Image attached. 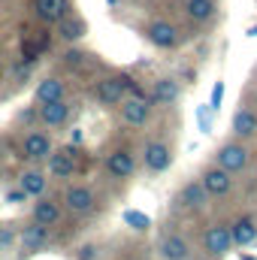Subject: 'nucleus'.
Returning a JSON list of instances; mask_svg holds the SVG:
<instances>
[{
    "instance_id": "nucleus-5",
    "label": "nucleus",
    "mask_w": 257,
    "mask_h": 260,
    "mask_svg": "<svg viewBox=\"0 0 257 260\" xmlns=\"http://www.w3.org/2000/svg\"><path fill=\"white\" fill-rule=\"evenodd\" d=\"M34 9H37V15H40L43 21L58 24L61 18H67L70 3H67V0H37V3H34Z\"/></svg>"
},
{
    "instance_id": "nucleus-2",
    "label": "nucleus",
    "mask_w": 257,
    "mask_h": 260,
    "mask_svg": "<svg viewBox=\"0 0 257 260\" xmlns=\"http://www.w3.org/2000/svg\"><path fill=\"white\" fill-rule=\"evenodd\" d=\"M124 91H127V79H103L97 85V100L106 106H115V103H121Z\"/></svg>"
},
{
    "instance_id": "nucleus-19",
    "label": "nucleus",
    "mask_w": 257,
    "mask_h": 260,
    "mask_svg": "<svg viewBox=\"0 0 257 260\" xmlns=\"http://www.w3.org/2000/svg\"><path fill=\"white\" fill-rule=\"evenodd\" d=\"M160 254L167 260H185L188 257V245H185V239H179V236H167V239L160 242Z\"/></svg>"
},
{
    "instance_id": "nucleus-23",
    "label": "nucleus",
    "mask_w": 257,
    "mask_h": 260,
    "mask_svg": "<svg viewBox=\"0 0 257 260\" xmlns=\"http://www.w3.org/2000/svg\"><path fill=\"white\" fill-rule=\"evenodd\" d=\"M58 24H61V37L64 40H79L85 34V21H79V18H61Z\"/></svg>"
},
{
    "instance_id": "nucleus-17",
    "label": "nucleus",
    "mask_w": 257,
    "mask_h": 260,
    "mask_svg": "<svg viewBox=\"0 0 257 260\" xmlns=\"http://www.w3.org/2000/svg\"><path fill=\"white\" fill-rule=\"evenodd\" d=\"M230 236H233V242L236 245H251L257 239V227L251 218H242V221H236L233 224V230H230Z\"/></svg>"
},
{
    "instance_id": "nucleus-24",
    "label": "nucleus",
    "mask_w": 257,
    "mask_h": 260,
    "mask_svg": "<svg viewBox=\"0 0 257 260\" xmlns=\"http://www.w3.org/2000/svg\"><path fill=\"white\" fill-rule=\"evenodd\" d=\"M182 203L185 206H203L206 203V188L203 185H185V191H182Z\"/></svg>"
},
{
    "instance_id": "nucleus-18",
    "label": "nucleus",
    "mask_w": 257,
    "mask_h": 260,
    "mask_svg": "<svg viewBox=\"0 0 257 260\" xmlns=\"http://www.w3.org/2000/svg\"><path fill=\"white\" fill-rule=\"evenodd\" d=\"M21 191L27 197H40L46 191V176L40 173V170H27V173H21Z\"/></svg>"
},
{
    "instance_id": "nucleus-10",
    "label": "nucleus",
    "mask_w": 257,
    "mask_h": 260,
    "mask_svg": "<svg viewBox=\"0 0 257 260\" xmlns=\"http://www.w3.org/2000/svg\"><path fill=\"white\" fill-rule=\"evenodd\" d=\"M37 103L43 106V103H52V100H64V82L61 79H43L40 85H37Z\"/></svg>"
},
{
    "instance_id": "nucleus-27",
    "label": "nucleus",
    "mask_w": 257,
    "mask_h": 260,
    "mask_svg": "<svg viewBox=\"0 0 257 260\" xmlns=\"http://www.w3.org/2000/svg\"><path fill=\"white\" fill-rule=\"evenodd\" d=\"M24 191H21V188H18V191H9V194H6V203H21V200H24Z\"/></svg>"
},
{
    "instance_id": "nucleus-20",
    "label": "nucleus",
    "mask_w": 257,
    "mask_h": 260,
    "mask_svg": "<svg viewBox=\"0 0 257 260\" xmlns=\"http://www.w3.org/2000/svg\"><path fill=\"white\" fill-rule=\"evenodd\" d=\"M176 97H179V85H176L173 79H160V82L154 85V94H151L154 103H173Z\"/></svg>"
},
{
    "instance_id": "nucleus-7",
    "label": "nucleus",
    "mask_w": 257,
    "mask_h": 260,
    "mask_svg": "<svg viewBox=\"0 0 257 260\" xmlns=\"http://www.w3.org/2000/svg\"><path fill=\"white\" fill-rule=\"evenodd\" d=\"M40 118H43L49 127H61L67 118H70V106H67L64 100H52V103H43V109H40Z\"/></svg>"
},
{
    "instance_id": "nucleus-14",
    "label": "nucleus",
    "mask_w": 257,
    "mask_h": 260,
    "mask_svg": "<svg viewBox=\"0 0 257 260\" xmlns=\"http://www.w3.org/2000/svg\"><path fill=\"white\" fill-rule=\"evenodd\" d=\"M148 40H151L154 46H160V49H170V46H176V30H173V24H167V21H154V24L148 27Z\"/></svg>"
},
{
    "instance_id": "nucleus-22",
    "label": "nucleus",
    "mask_w": 257,
    "mask_h": 260,
    "mask_svg": "<svg viewBox=\"0 0 257 260\" xmlns=\"http://www.w3.org/2000/svg\"><path fill=\"white\" fill-rule=\"evenodd\" d=\"M212 9H215L212 0H191V3H188V15H191L194 21H206V18L212 15Z\"/></svg>"
},
{
    "instance_id": "nucleus-6",
    "label": "nucleus",
    "mask_w": 257,
    "mask_h": 260,
    "mask_svg": "<svg viewBox=\"0 0 257 260\" xmlns=\"http://www.w3.org/2000/svg\"><path fill=\"white\" fill-rule=\"evenodd\" d=\"M218 164H221L227 173H236V170H242V167L248 164V151H245L242 145H224L221 154H218Z\"/></svg>"
},
{
    "instance_id": "nucleus-8",
    "label": "nucleus",
    "mask_w": 257,
    "mask_h": 260,
    "mask_svg": "<svg viewBox=\"0 0 257 260\" xmlns=\"http://www.w3.org/2000/svg\"><path fill=\"white\" fill-rule=\"evenodd\" d=\"M200 185L206 188V194H227V191H230V173H227L224 167H221V170H209Z\"/></svg>"
},
{
    "instance_id": "nucleus-25",
    "label": "nucleus",
    "mask_w": 257,
    "mask_h": 260,
    "mask_svg": "<svg viewBox=\"0 0 257 260\" xmlns=\"http://www.w3.org/2000/svg\"><path fill=\"white\" fill-rule=\"evenodd\" d=\"M124 221L133 224L136 230H145V227H148V218H145V215H139V212H127V215H124Z\"/></svg>"
},
{
    "instance_id": "nucleus-11",
    "label": "nucleus",
    "mask_w": 257,
    "mask_h": 260,
    "mask_svg": "<svg viewBox=\"0 0 257 260\" xmlns=\"http://www.w3.org/2000/svg\"><path fill=\"white\" fill-rule=\"evenodd\" d=\"M145 167L154 170V173L167 170V167H170V148H167L164 142H151V145L145 148Z\"/></svg>"
},
{
    "instance_id": "nucleus-3",
    "label": "nucleus",
    "mask_w": 257,
    "mask_h": 260,
    "mask_svg": "<svg viewBox=\"0 0 257 260\" xmlns=\"http://www.w3.org/2000/svg\"><path fill=\"white\" fill-rule=\"evenodd\" d=\"M46 239H49V227L46 224H30V227H24L21 230V248H24V254H37L43 245H46Z\"/></svg>"
},
{
    "instance_id": "nucleus-16",
    "label": "nucleus",
    "mask_w": 257,
    "mask_h": 260,
    "mask_svg": "<svg viewBox=\"0 0 257 260\" xmlns=\"http://www.w3.org/2000/svg\"><path fill=\"white\" fill-rule=\"evenodd\" d=\"M67 206H70L73 212H91L94 194H91L88 188H70V191H67Z\"/></svg>"
},
{
    "instance_id": "nucleus-21",
    "label": "nucleus",
    "mask_w": 257,
    "mask_h": 260,
    "mask_svg": "<svg viewBox=\"0 0 257 260\" xmlns=\"http://www.w3.org/2000/svg\"><path fill=\"white\" fill-rule=\"evenodd\" d=\"M233 130H236L239 136H251V133L257 130V115L248 112V109H239L236 118H233Z\"/></svg>"
},
{
    "instance_id": "nucleus-13",
    "label": "nucleus",
    "mask_w": 257,
    "mask_h": 260,
    "mask_svg": "<svg viewBox=\"0 0 257 260\" xmlns=\"http://www.w3.org/2000/svg\"><path fill=\"white\" fill-rule=\"evenodd\" d=\"M73 148H64V151H58V154H49L52 160H49V170H52V176H58V179H67V176H73V170H76V164H73Z\"/></svg>"
},
{
    "instance_id": "nucleus-26",
    "label": "nucleus",
    "mask_w": 257,
    "mask_h": 260,
    "mask_svg": "<svg viewBox=\"0 0 257 260\" xmlns=\"http://www.w3.org/2000/svg\"><path fill=\"white\" fill-rule=\"evenodd\" d=\"M221 100H224V82H218V85L212 88V109H218Z\"/></svg>"
},
{
    "instance_id": "nucleus-29",
    "label": "nucleus",
    "mask_w": 257,
    "mask_h": 260,
    "mask_svg": "<svg viewBox=\"0 0 257 260\" xmlns=\"http://www.w3.org/2000/svg\"><path fill=\"white\" fill-rule=\"evenodd\" d=\"M0 157H3V148H0Z\"/></svg>"
},
{
    "instance_id": "nucleus-1",
    "label": "nucleus",
    "mask_w": 257,
    "mask_h": 260,
    "mask_svg": "<svg viewBox=\"0 0 257 260\" xmlns=\"http://www.w3.org/2000/svg\"><path fill=\"white\" fill-rule=\"evenodd\" d=\"M52 154V139L46 136V133H27L24 136V142H21V157H27V160H43V157H49Z\"/></svg>"
},
{
    "instance_id": "nucleus-28",
    "label": "nucleus",
    "mask_w": 257,
    "mask_h": 260,
    "mask_svg": "<svg viewBox=\"0 0 257 260\" xmlns=\"http://www.w3.org/2000/svg\"><path fill=\"white\" fill-rule=\"evenodd\" d=\"M79 260H94V248H91V245H85V248L79 251Z\"/></svg>"
},
{
    "instance_id": "nucleus-4",
    "label": "nucleus",
    "mask_w": 257,
    "mask_h": 260,
    "mask_svg": "<svg viewBox=\"0 0 257 260\" xmlns=\"http://www.w3.org/2000/svg\"><path fill=\"white\" fill-rule=\"evenodd\" d=\"M230 245H233V236H230L227 227H209V233H206V251L209 254L221 257V254L230 251Z\"/></svg>"
},
{
    "instance_id": "nucleus-12",
    "label": "nucleus",
    "mask_w": 257,
    "mask_h": 260,
    "mask_svg": "<svg viewBox=\"0 0 257 260\" xmlns=\"http://www.w3.org/2000/svg\"><path fill=\"white\" fill-rule=\"evenodd\" d=\"M58 218H61V209H58L55 200H37L34 203V221L37 224L52 227V224H58Z\"/></svg>"
},
{
    "instance_id": "nucleus-15",
    "label": "nucleus",
    "mask_w": 257,
    "mask_h": 260,
    "mask_svg": "<svg viewBox=\"0 0 257 260\" xmlns=\"http://www.w3.org/2000/svg\"><path fill=\"white\" fill-rule=\"evenodd\" d=\"M121 112H124V121L127 124H145V118H148V100L133 97V100H127L121 106Z\"/></svg>"
},
{
    "instance_id": "nucleus-9",
    "label": "nucleus",
    "mask_w": 257,
    "mask_h": 260,
    "mask_svg": "<svg viewBox=\"0 0 257 260\" xmlns=\"http://www.w3.org/2000/svg\"><path fill=\"white\" fill-rule=\"evenodd\" d=\"M106 167H109V173L115 176V179H127L133 176V154L130 151H112L109 154V160H106Z\"/></svg>"
}]
</instances>
